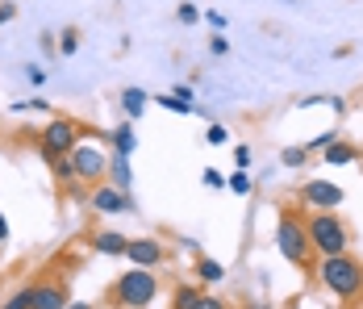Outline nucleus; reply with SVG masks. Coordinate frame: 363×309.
Returning <instances> with one entry per match:
<instances>
[{"instance_id":"nucleus-1","label":"nucleus","mask_w":363,"mask_h":309,"mask_svg":"<svg viewBox=\"0 0 363 309\" xmlns=\"http://www.w3.org/2000/svg\"><path fill=\"white\" fill-rule=\"evenodd\" d=\"M313 276L322 280V288H326L330 297H338V301H355L363 293V264L351 259V255H322Z\"/></svg>"},{"instance_id":"nucleus-2","label":"nucleus","mask_w":363,"mask_h":309,"mask_svg":"<svg viewBox=\"0 0 363 309\" xmlns=\"http://www.w3.org/2000/svg\"><path fill=\"white\" fill-rule=\"evenodd\" d=\"M113 305L117 309H150L159 297V276L146 272V268H130L113 280Z\"/></svg>"},{"instance_id":"nucleus-3","label":"nucleus","mask_w":363,"mask_h":309,"mask_svg":"<svg viewBox=\"0 0 363 309\" xmlns=\"http://www.w3.org/2000/svg\"><path fill=\"white\" fill-rule=\"evenodd\" d=\"M276 246H280V255L289 259L292 268H309L313 264V246H309V234H305V217L301 213H292V209H280V217H276Z\"/></svg>"},{"instance_id":"nucleus-4","label":"nucleus","mask_w":363,"mask_h":309,"mask_svg":"<svg viewBox=\"0 0 363 309\" xmlns=\"http://www.w3.org/2000/svg\"><path fill=\"white\" fill-rule=\"evenodd\" d=\"M305 234H309L313 255H347V246H351V230L338 213H309Z\"/></svg>"},{"instance_id":"nucleus-5","label":"nucleus","mask_w":363,"mask_h":309,"mask_svg":"<svg viewBox=\"0 0 363 309\" xmlns=\"http://www.w3.org/2000/svg\"><path fill=\"white\" fill-rule=\"evenodd\" d=\"M79 121H72V117H50L46 121V130L38 134V151H42V159L46 163H55V159H67L75 146H79Z\"/></svg>"},{"instance_id":"nucleus-6","label":"nucleus","mask_w":363,"mask_h":309,"mask_svg":"<svg viewBox=\"0 0 363 309\" xmlns=\"http://www.w3.org/2000/svg\"><path fill=\"white\" fill-rule=\"evenodd\" d=\"M72 168H75V184H105V172H109V155H105V146H88V142H79L72 151Z\"/></svg>"},{"instance_id":"nucleus-7","label":"nucleus","mask_w":363,"mask_h":309,"mask_svg":"<svg viewBox=\"0 0 363 309\" xmlns=\"http://www.w3.org/2000/svg\"><path fill=\"white\" fill-rule=\"evenodd\" d=\"M301 201L309 209H318V213H334V209L347 201V193L334 180H305L301 184Z\"/></svg>"},{"instance_id":"nucleus-8","label":"nucleus","mask_w":363,"mask_h":309,"mask_svg":"<svg viewBox=\"0 0 363 309\" xmlns=\"http://www.w3.org/2000/svg\"><path fill=\"white\" fill-rule=\"evenodd\" d=\"M88 209H96V213H134L138 201H134V193H117L113 184H96L92 193H88Z\"/></svg>"},{"instance_id":"nucleus-9","label":"nucleus","mask_w":363,"mask_h":309,"mask_svg":"<svg viewBox=\"0 0 363 309\" xmlns=\"http://www.w3.org/2000/svg\"><path fill=\"white\" fill-rule=\"evenodd\" d=\"M125 259H130V268H146V272H155V268L167 259V246H163L159 239H150V234H143V239H130Z\"/></svg>"},{"instance_id":"nucleus-10","label":"nucleus","mask_w":363,"mask_h":309,"mask_svg":"<svg viewBox=\"0 0 363 309\" xmlns=\"http://www.w3.org/2000/svg\"><path fill=\"white\" fill-rule=\"evenodd\" d=\"M67 305H72L67 284H59V280H38L34 284V309H67Z\"/></svg>"},{"instance_id":"nucleus-11","label":"nucleus","mask_w":363,"mask_h":309,"mask_svg":"<svg viewBox=\"0 0 363 309\" xmlns=\"http://www.w3.org/2000/svg\"><path fill=\"white\" fill-rule=\"evenodd\" d=\"M105 142H113V155H121V159H134V151H138L134 121H121L117 130H109V134H105Z\"/></svg>"},{"instance_id":"nucleus-12","label":"nucleus","mask_w":363,"mask_h":309,"mask_svg":"<svg viewBox=\"0 0 363 309\" xmlns=\"http://www.w3.org/2000/svg\"><path fill=\"white\" fill-rule=\"evenodd\" d=\"M105 184H113L117 193H134V168H130V159H121V155H109V172H105Z\"/></svg>"},{"instance_id":"nucleus-13","label":"nucleus","mask_w":363,"mask_h":309,"mask_svg":"<svg viewBox=\"0 0 363 309\" xmlns=\"http://www.w3.org/2000/svg\"><path fill=\"white\" fill-rule=\"evenodd\" d=\"M117 101H121V113H125V121H138V117L146 113V104H150V92L130 84V88H121V97H117Z\"/></svg>"},{"instance_id":"nucleus-14","label":"nucleus","mask_w":363,"mask_h":309,"mask_svg":"<svg viewBox=\"0 0 363 309\" xmlns=\"http://www.w3.org/2000/svg\"><path fill=\"white\" fill-rule=\"evenodd\" d=\"M125 246H130V239L117 234V230H96L92 234V251L96 255H125Z\"/></svg>"},{"instance_id":"nucleus-15","label":"nucleus","mask_w":363,"mask_h":309,"mask_svg":"<svg viewBox=\"0 0 363 309\" xmlns=\"http://www.w3.org/2000/svg\"><path fill=\"white\" fill-rule=\"evenodd\" d=\"M322 155H326L330 168H347V163H355V159H359V151H355L351 142H342V138H338V142H330Z\"/></svg>"},{"instance_id":"nucleus-16","label":"nucleus","mask_w":363,"mask_h":309,"mask_svg":"<svg viewBox=\"0 0 363 309\" xmlns=\"http://www.w3.org/2000/svg\"><path fill=\"white\" fill-rule=\"evenodd\" d=\"M196 276H201V288L205 284H221L225 280V268H221L218 259H209V255H196Z\"/></svg>"},{"instance_id":"nucleus-17","label":"nucleus","mask_w":363,"mask_h":309,"mask_svg":"<svg viewBox=\"0 0 363 309\" xmlns=\"http://www.w3.org/2000/svg\"><path fill=\"white\" fill-rule=\"evenodd\" d=\"M201 297H205L201 284H176V293H172V309H196Z\"/></svg>"},{"instance_id":"nucleus-18","label":"nucleus","mask_w":363,"mask_h":309,"mask_svg":"<svg viewBox=\"0 0 363 309\" xmlns=\"http://www.w3.org/2000/svg\"><path fill=\"white\" fill-rule=\"evenodd\" d=\"M150 101L159 104V109H167V113H176V117H192V113H196V104L180 101V97H172V92H159V97H150Z\"/></svg>"},{"instance_id":"nucleus-19","label":"nucleus","mask_w":363,"mask_h":309,"mask_svg":"<svg viewBox=\"0 0 363 309\" xmlns=\"http://www.w3.org/2000/svg\"><path fill=\"white\" fill-rule=\"evenodd\" d=\"M225 188H230L234 197H251L255 180H251V172H247V168H238V172H234V175H225Z\"/></svg>"},{"instance_id":"nucleus-20","label":"nucleus","mask_w":363,"mask_h":309,"mask_svg":"<svg viewBox=\"0 0 363 309\" xmlns=\"http://www.w3.org/2000/svg\"><path fill=\"white\" fill-rule=\"evenodd\" d=\"M55 46H59V55H63V59H72L75 50H79V30H75V26L59 30V34H55Z\"/></svg>"},{"instance_id":"nucleus-21","label":"nucleus","mask_w":363,"mask_h":309,"mask_svg":"<svg viewBox=\"0 0 363 309\" xmlns=\"http://www.w3.org/2000/svg\"><path fill=\"white\" fill-rule=\"evenodd\" d=\"M0 309H34V284H26V288H17V293H9Z\"/></svg>"},{"instance_id":"nucleus-22","label":"nucleus","mask_w":363,"mask_h":309,"mask_svg":"<svg viewBox=\"0 0 363 309\" xmlns=\"http://www.w3.org/2000/svg\"><path fill=\"white\" fill-rule=\"evenodd\" d=\"M313 104H330L334 113H342V109H347V101H342V97H334V92H318V97H305V101L296 104V109H313Z\"/></svg>"},{"instance_id":"nucleus-23","label":"nucleus","mask_w":363,"mask_h":309,"mask_svg":"<svg viewBox=\"0 0 363 309\" xmlns=\"http://www.w3.org/2000/svg\"><path fill=\"white\" fill-rule=\"evenodd\" d=\"M201 17H205V13H201V9H196L192 0L176 4V21H180V26H201Z\"/></svg>"},{"instance_id":"nucleus-24","label":"nucleus","mask_w":363,"mask_h":309,"mask_svg":"<svg viewBox=\"0 0 363 309\" xmlns=\"http://www.w3.org/2000/svg\"><path fill=\"white\" fill-rule=\"evenodd\" d=\"M305 159H309L305 146H284V151H280V163H284V168H305Z\"/></svg>"},{"instance_id":"nucleus-25","label":"nucleus","mask_w":363,"mask_h":309,"mask_svg":"<svg viewBox=\"0 0 363 309\" xmlns=\"http://www.w3.org/2000/svg\"><path fill=\"white\" fill-rule=\"evenodd\" d=\"M9 113H50V101H42V97H34V101H13Z\"/></svg>"},{"instance_id":"nucleus-26","label":"nucleus","mask_w":363,"mask_h":309,"mask_svg":"<svg viewBox=\"0 0 363 309\" xmlns=\"http://www.w3.org/2000/svg\"><path fill=\"white\" fill-rule=\"evenodd\" d=\"M50 172H55V180H59V184H75V168H72V155H67V159H55V163H50Z\"/></svg>"},{"instance_id":"nucleus-27","label":"nucleus","mask_w":363,"mask_h":309,"mask_svg":"<svg viewBox=\"0 0 363 309\" xmlns=\"http://www.w3.org/2000/svg\"><path fill=\"white\" fill-rule=\"evenodd\" d=\"M21 75H26V80H30L34 88H42V84L50 80V75H46V67H38V63H26V67H21Z\"/></svg>"},{"instance_id":"nucleus-28","label":"nucleus","mask_w":363,"mask_h":309,"mask_svg":"<svg viewBox=\"0 0 363 309\" xmlns=\"http://www.w3.org/2000/svg\"><path fill=\"white\" fill-rule=\"evenodd\" d=\"M225 142H230L225 126H209V130H205V146H225Z\"/></svg>"},{"instance_id":"nucleus-29","label":"nucleus","mask_w":363,"mask_h":309,"mask_svg":"<svg viewBox=\"0 0 363 309\" xmlns=\"http://www.w3.org/2000/svg\"><path fill=\"white\" fill-rule=\"evenodd\" d=\"M330 142H338V130H326V134H318L313 142H305V151H326Z\"/></svg>"},{"instance_id":"nucleus-30","label":"nucleus","mask_w":363,"mask_h":309,"mask_svg":"<svg viewBox=\"0 0 363 309\" xmlns=\"http://www.w3.org/2000/svg\"><path fill=\"white\" fill-rule=\"evenodd\" d=\"M209 55H218V59H221V55H230V38L213 34V38H209Z\"/></svg>"},{"instance_id":"nucleus-31","label":"nucleus","mask_w":363,"mask_h":309,"mask_svg":"<svg viewBox=\"0 0 363 309\" xmlns=\"http://www.w3.org/2000/svg\"><path fill=\"white\" fill-rule=\"evenodd\" d=\"M201 180H205V188H225V175H221L218 168H205V172H201Z\"/></svg>"},{"instance_id":"nucleus-32","label":"nucleus","mask_w":363,"mask_h":309,"mask_svg":"<svg viewBox=\"0 0 363 309\" xmlns=\"http://www.w3.org/2000/svg\"><path fill=\"white\" fill-rule=\"evenodd\" d=\"M13 17H17V4L13 0H0V26H9Z\"/></svg>"},{"instance_id":"nucleus-33","label":"nucleus","mask_w":363,"mask_h":309,"mask_svg":"<svg viewBox=\"0 0 363 309\" xmlns=\"http://www.w3.org/2000/svg\"><path fill=\"white\" fill-rule=\"evenodd\" d=\"M196 309H230V305H225V301H221V297H209V293H205V297H201V301H196Z\"/></svg>"},{"instance_id":"nucleus-34","label":"nucleus","mask_w":363,"mask_h":309,"mask_svg":"<svg viewBox=\"0 0 363 309\" xmlns=\"http://www.w3.org/2000/svg\"><path fill=\"white\" fill-rule=\"evenodd\" d=\"M205 21H209V26H213V30H225V26H230V17H225V13H205Z\"/></svg>"},{"instance_id":"nucleus-35","label":"nucleus","mask_w":363,"mask_h":309,"mask_svg":"<svg viewBox=\"0 0 363 309\" xmlns=\"http://www.w3.org/2000/svg\"><path fill=\"white\" fill-rule=\"evenodd\" d=\"M234 163L247 168V163H251V146H234Z\"/></svg>"},{"instance_id":"nucleus-36","label":"nucleus","mask_w":363,"mask_h":309,"mask_svg":"<svg viewBox=\"0 0 363 309\" xmlns=\"http://www.w3.org/2000/svg\"><path fill=\"white\" fill-rule=\"evenodd\" d=\"M172 97H180V101L192 104V84H176V88H172Z\"/></svg>"},{"instance_id":"nucleus-37","label":"nucleus","mask_w":363,"mask_h":309,"mask_svg":"<svg viewBox=\"0 0 363 309\" xmlns=\"http://www.w3.org/2000/svg\"><path fill=\"white\" fill-rule=\"evenodd\" d=\"M9 246V222H4V213H0V251Z\"/></svg>"},{"instance_id":"nucleus-38","label":"nucleus","mask_w":363,"mask_h":309,"mask_svg":"<svg viewBox=\"0 0 363 309\" xmlns=\"http://www.w3.org/2000/svg\"><path fill=\"white\" fill-rule=\"evenodd\" d=\"M67 309H96V305H88V301H72Z\"/></svg>"},{"instance_id":"nucleus-39","label":"nucleus","mask_w":363,"mask_h":309,"mask_svg":"<svg viewBox=\"0 0 363 309\" xmlns=\"http://www.w3.org/2000/svg\"><path fill=\"white\" fill-rule=\"evenodd\" d=\"M242 309H267V305H263V301H247Z\"/></svg>"}]
</instances>
